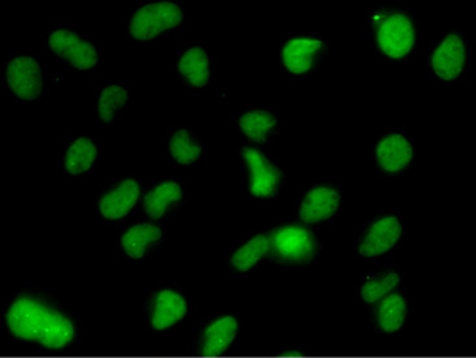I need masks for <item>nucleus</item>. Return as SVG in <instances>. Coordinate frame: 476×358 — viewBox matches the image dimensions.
I'll list each match as a JSON object with an SVG mask.
<instances>
[{
  "label": "nucleus",
  "mask_w": 476,
  "mask_h": 358,
  "mask_svg": "<svg viewBox=\"0 0 476 358\" xmlns=\"http://www.w3.org/2000/svg\"><path fill=\"white\" fill-rule=\"evenodd\" d=\"M402 234L401 223L394 216L379 220L370 227L369 232L359 246L363 257H376L390 251Z\"/></svg>",
  "instance_id": "1a4fd4ad"
},
{
  "label": "nucleus",
  "mask_w": 476,
  "mask_h": 358,
  "mask_svg": "<svg viewBox=\"0 0 476 358\" xmlns=\"http://www.w3.org/2000/svg\"><path fill=\"white\" fill-rule=\"evenodd\" d=\"M162 230L150 223L133 226L122 237V248L134 259L143 258L147 246L162 238Z\"/></svg>",
  "instance_id": "a211bd4d"
},
{
  "label": "nucleus",
  "mask_w": 476,
  "mask_h": 358,
  "mask_svg": "<svg viewBox=\"0 0 476 358\" xmlns=\"http://www.w3.org/2000/svg\"><path fill=\"white\" fill-rule=\"evenodd\" d=\"M187 314V302L172 291L160 292L155 300V312L152 325L157 330L172 327Z\"/></svg>",
  "instance_id": "2eb2a0df"
},
{
  "label": "nucleus",
  "mask_w": 476,
  "mask_h": 358,
  "mask_svg": "<svg viewBox=\"0 0 476 358\" xmlns=\"http://www.w3.org/2000/svg\"><path fill=\"white\" fill-rule=\"evenodd\" d=\"M399 281V275L392 273L387 275L383 280L366 282L362 288V298L366 302H376L377 300H380L387 293H390L392 289L397 287Z\"/></svg>",
  "instance_id": "393cba45"
},
{
  "label": "nucleus",
  "mask_w": 476,
  "mask_h": 358,
  "mask_svg": "<svg viewBox=\"0 0 476 358\" xmlns=\"http://www.w3.org/2000/svg\"><path fill=\"white\" fill-rule=\"evenodd\" d=\"M98 151L96 144L87 137H80L68 148L65 157V168L71 175L78 176L89 171L96 162Z\"/></svg>",
  "instance_id": "6ab92c4d"
},
{
  "label": "nucleus",
  "mask_w": 476,
  "mask_h": 358,
  "mask_svg": "<svg viewBox=\"0 0 476 358\" xmlns=\"http://www.w3.org/2000/svg\"><path fill=\"white\" fill-rule=\"evenodd\" d=\"M416 32L410 18L401 13L384 18L377 31L380 49L392 59H401L412 50Z\"/></svg>",
  "instance_id": "7ed1b4c3"
},
{
  "label": "nucleus",
  "mask_w": 476,
  "mask_h": 358,
  "mask_svg": "<svg viewBox=\"0 0 476 358\" xmlns=\"http://www.w3.org/2000/svg\"><path fill=\"white\" fill-rule=\"evenodd\" d=\"M406 317L405 300L398 294L383 300L379 310V323L383 331L395 332L401 328Z\"/></svg>",
  "instance_id": "4be33fe9"
},
{
  "label": "nucleus",
  "mask_w": 476,
  "mask_h": 358,
  "mask_svg": "<svg viewBox=\"0 0 476 358\" xmlns=\"http://www.w3.org/2000/svg\"><path fill=\"white\" fill-rule=\"evenodd\" d=\"M140 196V186L137 180L126 179L116 189L101 197L100 209L105 219L125 218L132 211Z\"/></svg>",
  "instance_id": "9b49d317"
},
{
  "label": "nucleus",
  "mask_w": 476,
  "mask_h": 358,
  "mask_svg": "<svg viewBox=\"0 0 476 358\" xmlns=\"http://www.w3.org/2000/svg\"><path fill=\"white\" fill-rule=\"evenodd\" d=\"M322 42L315 39H294L283 48L282 59L286 70L304 74L313 67V59L322 49Z\"/></svg>",
  "instance_id": "ddd939ff"
},
{
  "label": "nucleus",
  "mask_w": 476,
  "mask_h": 358,
  "mask_svg": "<svg viewBox=\"0 0 476 358\" xmlns=\"http://www.w3.org/2000/svg\"><path fill=\"white\" fill-rule=\"evenodd\" d=\"M181 20L183 13L176 4H147L134 14L130 23V34L140 41H148L169 29L178 27Z\"/></svg>",
  "instance_id": "f03ea898"
},
{
  "label": "nucleus",
  "mask_w": 476,
  "mask_h": 358,
  "mask_svg": "<svg viewBox=\"0 0 476 358\" xmlns=\"http://www.w3.org/2000/svg\"><path fill=\"white\" fill-rule=\"evenodd\" d=\"M269 241L265 236H257L246 242L232 257V264L239 271H249L268 252Z\"/></svg>",
  "instance_id": "5701e85b"
},
{
  "label": "nucleus",
  "mask_w": 476,
  "mask_h": 358,
  "mask_svg": "<svg viewBox=\"0 0 476 358\" xmlns=\"http://www.w3.org/2000/svg\"><path fill=\"white\" fill-rule=\"evenodd\" d=\"M466 63V48L459 35L450 34L432 56V67L443 81L452 82L463 74Z\"/></svg>",
  "instance_id": "6e6552de"
},
{
  "label": "nucleus",
  "mask_w": 476,
  "mask_h": 358,
  "mask_svg": "<svg viewBox=\"0 0 476 358\" xmlns=\"http://www.w3.org/2000/svg\"><path fill=\"white\" fill-rule=\"evenodd\" d=\"M178 70L195 88H203L209 81L208 56L201 47L189 49L178 63Z\"/></svg>",
  "instance_id": "dca6fc26"
},
{
  "label": "nucleus",
  "mask_w": 476,
  "mask_h": 358,
  "mask_svg": "<svg viewBox=\"0 0 476 358\" xmlns=\"http://www.w3.org/2000/svg\"><path fill=\"white\" fill-rule=\"evenodd\" d=\"M278 119L265 110H254L243 114L239 126L242 133L254 143L263 144L268 139L269 133L274 128Z\"/></svg>",
  "instance_id": "aec40b11"
},
{
  "label": "nucleus",
  "mask_w": 476,
  "mask_h": 358,
  "mask_svg": "<svg viewBox=\"0 0 476 358\" xmlns=\"http://www.w3.org/2000/svg\"><path fill=\"white\" fill-rule=\"evenodd\" d=\"M49 47L57 57L80 71L90 70L98 63L97 49L93 43L84 41L74 31H54L49 36Z\"/></svg>",
  "instance_id": "20e7f679"
},
{
  "label": "nucleus",
  "mask_w": 476,
  "mask_h": 358,
  "mask_svg": "<svg viewBox=\"0 0 476 358\" xmlns=\"http://www.w3.org/2000/svg\"><path fill=\"white\" fill-rule=\"evenodd\" d=\"M339 201V194L333 188H314L301 205L300 218L306 223L325 222L337 212Z\"/></svg>",
  "instance_id": "9d476101"
},
{
  "label": "nucleus",
  "mask_w": 476,
  "mask_h": 358,
  "mask_svg": "<svg viewBox=\"0 0 476 358\" xmlns=\"http://www.w3.org/2000/svg\"><path fill=\"white\" fill-rule=\"evenodd\" d=\"M250 170V190L256 197H271L281 183L282 173L261 152L245 147L242 150Z\"/></svg>",
  "instance_id": "0eeeda50"
},
{
  "label": "nucleus",
  "mask_w": 476,
  "mask_h": 358,
  "mask_svg": "<svg viewBox=\"0 0 476 358\" xmlns=\"http://www.w3.org/2000/svg\"><path fill=\"white\" fill-rule=\"evenodd\" d=\"M128 100V92L121 86L111 85L101 92L100 103H98V114L101 121L109 123L114 118L116 111L121 109Z\"/></svg>",
  "instance_id": "b1692460"
},
{
  "label": "nucleus",
  "mask_w": 476,
  "mask_h": 358,
  "mask_svg": "<svg viewBox=\"0 0 476 358\" xmlns=\"http://www.w3.org/2000/svg\"><path fill=\"white\" fill-rule=\"evenodd\" d=\"M170 153L181 165H190L199 158L202 148L190 136L188 130L181 129L170 140Z\"/></svg>",
  "instance_id": "412c9836"
},
{
  "label": "nucleus",
  "mask_w": 476,
  "mask_h": 358,
  "mask_svg": "<svg viewBox=\"0 0 476 358\" xmlns=\"http://www.w3.org/2000/svg\"><path fill=\"white\" fill-rule=\"evenodd\" d=\"M376 155L384 171L399 172L412 161L413 148L405 137L400 134H393L380 141Z\"/></svg>",
  "instance_id": "f8f14e48"
},
{
  "label": "nucleus",
  "mask_w": 476,
  "mask_h": 358,
  "mask_svg": "<svg viewBox=\"0 0 476 358\" xmlns=\"http://www.w3.org/2000/svg\"><path fill=\"white\" fill-rule=\"evenodd\" d=\"M183 193L180 184L163 182L155 187L144 198L145 212L151 219L158 220L165 214L167 207L174 202L181 200Z\"/></svg>",
  "instance_id": "f3484780"
},
{
  "label": "nucleus",
  "mask_w": 476,
  "mask_h": 358,
  "mask_svg": "<svg viewBox=\"0 0 476 358\" xmlns=\"http://www.w3.org/2000/svg\"><path fill=\"white\" fill-rule=\"evenodd\" d=\"M6 318L14 337L39 342L46 348H64L74 338L71 321L36 300L18 299L10 307Z\"/></svg>",
  "instance_id": "f257e3e1"
},
{
  "label": "nucleus",
  "mask_w": 476,
  "mask_h": 358,
  "mask_svg": "<svg viewBox=\"0 0 476 358\" xmlns=\"http://www.w3.org/2000/svg\"><path fill=\"white\" fill-rule=\"evenodd\" d=\"M238 331V323L234 317H225L214 321L205 334L203 356L216 357L226 352Z\"/></svg>",
  "instance_id": "4468645a"
},
{
  "label": "nucleus",
  "mask_w": 476,
  "mask_h": 358,
  "mask_svg": "<svg viewBox=\"0 0 476 358\" xmlns=\"http://www.w3.org/2000/svg\"><path fill=\"white\" fill-rule=\"evenodd\" d=\"M278 255L286 262L303 264L311 262L317 251V240L310 231L301 226H286L274 236Z\"/></svg>",
  "instance_id": "423d86ee"
},
{
  "label": "nucleus",
  "mask_w": 476,
  "mask_h": 358,
  "mask_svg": "<svg viewBox=\"0 0 476 358\" xmlns=\"http://www.w3.org/2000/svg\"><path fill=\"white\" fill-rule=\"evenodd\" d=\"M6 81L18 99L34 100L42 93L41 67L32 57H20L11 61L6 68Z\"/></svg>",
  "instance_id": "39448f33"
}]
</instances>
